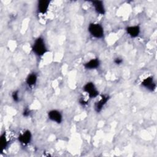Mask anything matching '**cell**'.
I'll use <instances>...</instances> for the list:
<instances>
[{
    "label": "cell",
    "instance_id": "6da1fadb",
    "mask_svg": "<svg viewBox=\"0 0 157 157\" xmlns=\"http://www.w3.org/2000/svg\"><path fill=\"white\" fill-rule=\"evenodd\" d=\"M31 50L33 53L39 57L44 56L48 52L47 47L44 37L41 36L37 37L34 40Z\"/></svg>",
    "mask_w": 157,
    "mask_h": 157
},
{
    "label": "cell",
    "instance_id": "7a4b0ae2",
    "mask_svg": "<svg viewBox=\"0 0 157 157\" xmlns=\"http://www.w3.org/2000/svg\"><path fill=\"white\" fill-rule=\"evenodd\" d=\"M88 31L93 38L100 39L104 36V29L101 24L99 23H90L88 26Z\"/></svg>",
    "mask_w": 157,
    "mask_h": 157
},
{
    "label": "cell",
    "instance_id": "3957f363",
    "mask_svg": "<svg viewBox=\"0 0 157 157\" xmlns=\"http://www.w3.org/2000/svg\"><path fill=\"white\" fill-rule=\"evenodd\" d=\"M82 90L83 92L87 94L90 99L96 98L99 96V91L97 89L95 84L93 82H86L83 86Z\"/></svg>",
    "mask_w": 157,
    "mask_h": 157
},
{
    "label": "cell",
    "instance_id": "277c9868",
    "mask_svg": "<svg viewBox=\"0 0 157 157\" xmlns=\"http://www.w3.org/2000/svg\"><path fill=\"white\" fill-rule=\"evenodd\" d=\"M47 116L48 119L57 124H61L63 120V116L62 113L56 109H52L48 112Z\"/></svg>",
    "mask_w": 157,
    "mask_h": 157
},
{
    "label": "cell",
    "instance_id": "5b68a950",
    "mask_svg": "<svg viewBox=\"0 0 157 157\" xmlns=\"http://www.w3.org/2000/svg\"><path fill=\"white\" fill-rule=\"evenodd\" d=\"M32 138H33L32 133L28 129H26L23 131L22 132H21L17 137L19 143L24 146H26L29 144L32 140Z\"/></svg>",
    "mask_w": 157,
    "mask_h": 157
},
{
    "label": "cell",
    "instance_id": "8992f818",
    "mask_svg": "<svg viewBox=\"0 0 157 157\" xmlns=\"http://www.w3.org/2000/svg\"><path fill=\"white\" fill-rule=\"evenodd\" d=\"M141 85L150 91H154L156 88V82L152 76H148L142 80Z\"/></svg>",
    "mask_w": 157,
    "mask_h": 157
},
{
    "label": "cell",
    "instance_id": "52a82bcc",
    "mask_svg": "<svg viewBox=\"0 0 157 157\" xmlns=\"http://www.w3.org/2000/svg\"><path fill=\"white\" fill-rule=\"evenodd\" d=\"M110 97L107 94H103L101 96V99L98 100L94 104V110L97 113L100 112L104 106L106 105L107 102L109 101Z\"/></svg>",
    "mask_w": 157,
    "mask_h": 157
},
{
    "label": "cell",
    "instance_id": "ba28073f",
    "mask_svg": "<svg viewBox=\"0 0 157 157\" xmlns=\"http://www.w3.org/2000/svg\"><path fill=\"white\" fill-rule=\"evenodd\" d=\"M50 1L48 0H40L37 4V10L39 13L41 15H45L47 13Z\"/></svg>",
    "mask_w": 157,
    "mask_h": 157
},
{
    "label": "cell",
    "instance_id": "9c48e42d",
    "mask_svg": "<svg viewBox=\"0 0 157 157\" xmlns=\"http://www.w3.org/2000/svg\"><path fill=\"white\" fill-rule=\"evenodd\" d=\"M91 3L96 13L101 15H104L105 13V8L103 1H91Z\"/></svg>",
    "mask_w": 157,
    "mask_h": 157
},
{
    "label": "cell",
    "instance_id": "30bf717a",
    "mask_svg": "<svg viewBox=\"0 0 157 157\" xmlns=\"http://www.w3.org/2000/svg\"><path fill=\"white\" fill-rule=\"evenodd\" d=\"M127 34L131 38L137 37L140 33V27L139 25L128 26L125 28Z\"/></svg>",
    "mask_w": 157,
    "mask_h": 157
},
{
    "label": "cell",
    "instance_id": "8fae6325",
    "mask_svg": "<svg viewBox=\"0 0 157 157\" xmlns=\"http://www.w3.org/2000/svg\"><path fill=\"white\" fill-rule=\"evenodd\" d=\"M101 65V61L99 58H94L90 59L84 63L83 67L87 70H94L98 69Z\"/></svg>",
    "mask_w": 157,
    "mask_h": 157
},
{
    "label": "cell",
    "instance_id": "7c38bea8",
    "mask_svg": "<svg viewBox=\"0 0 157 157\" xmlns=\"http://www.w3.org/2000/svg\"><path fill=\"white\" fill-rule=\"evenodd\" d=\"M37 75L35 72H31L28 75V76L26 78V85L30 87L33 88L34 87L37 82Z\"/></svg>",
    "mask_w": 157,
    "mask_h": 157
},
{
    "label": "cell",
    "instance_id": "4fadbf2b",
    "mask_svg": "<svg viewBox=\"0 0 157 157\" xmlns=\"http://www.w3.org/2000/svg\"><path fill=\"white\" fill-rule=\"evenodd\" d=\"M9 144V142L7 137V134L6 132H4L1 134L0 137V147L1 148V151H4Z\"/></svg>",
    "mask_w": 157,
    "mask_h": 157
},
{
    "label": "cell",
    "instance_id": "5bb4252c",
    "mask_svg": "<svg viewBox=\"0 0 157 157\" xmlns=\"http://www.w3.org/2000/svg\"><path fill=\"white\" fill-rule=\"evenodd\" d=\"M20 93L18 90H15L13 91L12 94H11V97L12 100L15 102H18L20 101Z\"/></svg>",
    "mask_w": 157,
    "mask_h": 157
},
{
    "label": "cell",
    "instance_id": "9a60e30c",
    "mask_svg": "<svg viewBox=\"0 0 157 157\" xmlns=\"http://www.w3.org/2000/svg\"><path fill=\"white\" fill-rule=\"evenodd\" d=\"M22 114H23V116L25 117H28L31 114V110L28 108H25L23 109V112H22Z\"/></svg>",
    "mask_w": 157,
    "mask_h": 157
},
{
    "label": "cell",
    "instance_id": "2e32d148",
    "mask_svg": "<svg viewBox=\"0 0 157 157\" xmlns=\"http://www.w3.org/2000/svg\"><path fill=\"white\" fill-rule=\"evenodd\" d=\"M113 63L116 64V65H121V64H123V59L121 58L120 57H117L114 59L113 60Z\"/></svg>",
    "mask_w": 157,
    "mask_h": 157
},
{
    "label": "cell",
    "instance_id": "e0dca14e",
    "mask_svg": "<svg viewBox=\"0 0 157 157\" xmlns=\"http://www.w3.org/2000/svg\"><path fill=\"white\" fill-rule=\"evenodd\" d=\"M79 103H80V104H81L82 105H86L87 104V101H86L84 99L81 98V99L79 100Z\"/></svg>",
    "mask_w": 157,
    "mask_h": 157
}]
</instances>
